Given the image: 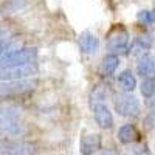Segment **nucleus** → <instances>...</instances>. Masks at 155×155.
<instances>
[{"mask_svg":"<svg viewBox=\"0 0 155 155\" xmlns=\"http://www.w3.org/2000/svg\"><path fill=\"white\" fill-rule=\"evenodd\" d=\"M2 33H3V31H2V28H0V39H2Z\"/></svg>","mask_w":155,"mask_h":155,"instance_id":"nucleus-22","label":"nucleus"},{"mask_svg":"<svg viewBox=\"0 0 155 155\" xmlns=\"http://www.w3.org/2000/svg\"><path fill=\"white\" fill-rule=\"evenodd\" d=\"M37 85L36 79L23 81H0V98H8L12 95H22L34 90Z\"/></svg>","mask_w":155,"mask_h":155,"instance_id":"nucleus-5","label":"nucleus"},{"mask_svg":"<svg viewBox=\"0 0 155 155\" xmlns=\"http://www.w3.org/2000/svg\"><path fill=\"white\" fill-rule=\"evenodd\" d=\"M79 48L82 50V53H87V54H92L98 50V39L88 31H84L81 36H79Z\"/></svg>","mask_w":155,"mask_h":155,"instance_id":"nucleus-10","label":"nucleus"},{"mask_svg":"<svg viewBox=\"0 0 155 155\" xmlns=\"http://www.w3.org/2000/svg\"><path fill=\"white\" fill-rule=\"evenodd\" d=\"M36 73H37L36 64L0 68V81H23V79H30Z\"/></svg>","mask_w":155,"mask_h":155,"instance_id":"nucleus-6","label":"nucleus"},{"mask_svg":"<svg viewBox=\"0 0 155 155\" xmlns=\"http://www.w3.org/2000/svg\"><path fill=\"white\" fill-rule=\"evenodd\" d=\"M90 106L93 110V116L96 124L107 130L113 127V115L106 104V90L102 85H96L90 93Z\"/></svg>","mask_w":155,"mask_h":155,"instance_id":"nucleus-1","label":"nucleus"},{"mask_svg":"<svg viewBox=\"0 0 155 155\" xmlns=\"http://www.w3.org/2000/svg\"><path fill=\"white\" fill-rule=\"evenodd\" d=\"M153 11L152 9H143L138 12V20L143 22L144 25H152L153 23Z\"/></svg>","mask_w":155,"mask_h":155,"instance_id":"nucleus-18","label":"nucleus"},{"mask_svg":"<svg viewBox=\"0 0 155 155\" xmlns=\"http://www.w3.org/2000/svg\"><path fill=\"white\" fill-rule=\"evenodd\" d=\"M37 146L23 140H2L0 138V155H36Z\"/></svg>","mask_w":155,"mask_h":155,"instance_id":"nucleus-4","label":"nucleus"},{"mask_svg":"<svg viewBox=\"0 0 155 155\" xmlns=\"http://www.w3.org/2000/svg\"><path fill=\"white\" fill-rule=\"evenodd\" d=\"M113 107H115V112H118L121 116H126V118H135V116H138L140 112H141L140 101L134 95L124 93V92L115 93Z\"/></svg>","mask_w":155,"mask_h":155,"instance_id":"nucleus-3","label":"nucleus"},{"mask_svg":"<svg viewBox=\"0 0 155 155\" xmlns=\"http://www.w3.org/2000/svg\"><path fill=\"white\" fill-rule=\"evenodd\" d=\"M153 70H155L153 58L150 54H146V56L138 59V62H137V71H138L140 76H143V78H152Z\"/></svg>","mask_w":155,"mask_h":155,"instance_id":"nucleus-11","label":"nucleus"},{"mask_svg":"<svg viewBox=\"0 0 155 155\" xmlns=\"http://www.w3.org/2000/svg\"><path fill=\"white\" fill-rule=\"evenodd\" d=\"M138 138V130L135 129V126L132 124H124L120 127L118 130V140L123 144H130Z\"/></svg>","mask_w":155,"mask_h":155,"instance_id":"nucleus-12","label":"nucleus"},{"mask_svg":"<svg viewBox=\"0 0 155 155\" xmlns=\"http://www.w3.org/2000/svg\"><path fill=\"white\" fill-rule=\"evenodd\" d=\"M144 126H146L147 129H152V127H153V113H152V112L146 116V120H144Z\"/></svg>","mask_w":155,"mask_h":155,"instance_id":"nucleus-20","label":"nucleus"},{"mask_svg":"<svg viewBox=\"0 0 155 155\" xmlns=\"http://www.w3.org/2000/svg\"><path fill=\"white\" fill-rule=\"evenodd\" d=\"M101 155H120L118 152H116L115 149H104L101 152Z\"/></svg>","mask_w":155,"mask_h":155,"instance_id":"nucleus-21","label":"nucleus"},{"mask_svg":"<svg viewBox=\"0 0 155 155\" xmlns=\"http://www.w3.org/2000/svg\"><path fill=\"white\" fill-rule=\"evenodd\" d=\"M37 59V50L34 47L27 48H12L6 56L0 61V68L16 67V65H27V64H34Z\"/></svg>","mask_w":155,"mask_h":155,"instance_id":"nucleus-2","label":"nucleus"},{"mask_svg":"<svg viewBox=\"0 0 155 155\" xmlns=\"http://www.w3.org/2000/svg\"><path fill=\"white\" fill-rule=\"evenodd\" d=\"M118 84H120V87L124 93H129L137 87V79H135V76L130 70H124L118 76Z\"/></svg>","mask_w":155,"mask_h":155,"instance_id":"nucleus-13","label":"nucleus"},{"mask_svg":"<svg viewBox=\"0 0 155 155\" xmlns=\"http://www.w3.org/2000/svg\"><path fill=\"white\" fill-rule=\"evenodd\" d=\"M129 42H130L129 33L126 30H116L107 39V50L110 51V54L124 53L129 50Z\"/></svg>","mask_w":155,"mask_h":155,"instance_id":"nucleus-7","label":"nucleus"},{"mask_svg":"<svg viewBox=\"0 0 155 155\" xmlns=\"http://www.w3.org/2000/svg\"><path fill=\"white\" fill-rule=\"evenodd\" d=\"M140 90H141V93H143V96L152 98L153 92H155V81H153V78H144V81L141 82Z\"/></svg>","mask_w":155,"mask_h":155,"instance_id":"nucleus-17","label":"nucleus"},{"mask_svg":"<svg viewBox=\"0 0 155 155\" xmlns=\"http://www.w3.org/2000/svg\"><path fill=\"white\" fill-rule=\"evenodd\" d=\"M20 109L16 106H0V123H5L9 120H19Z\"/></svg>","mask_w":155,"mask_h":155,"instance_id":"nucleus-15","label":"nucleus"},{"mask_svg":"<svg viewBox=\"0 0 155 155\" xmlns=\"http://www.w3.org/2000/svg\"><path fill=\"white\" fill-rule=\"evenodd\" d=\"M11 50H12L11 42H9V41H3V39H0V61H2V59L6 56V53H9Z\"/></svg>","mask_w":155,"mask_h":155,"instance_id":"nucleus-19","label":"nucleus"},{"mask_svg":"<svg viewBox=\"0 0 155 155\" xmlns=\"http://www.w3.org/2000/svg\"><path fill=\"white\" fill-rule=\"evenodd\" d=\"M120 65V59L116 54H107L104 59H102V71H104L106 76H112L115 73V70Z\"/></svg>","mask_w":155,"mask_h":155,"instance_id":"nucleus-14","label":"nucleus"},{"mask_svg":"<svg viewBox=\"0 0 155 155\" xmlns=\"http://www.w3.org/2000/svg\"><path fill=\"white\" fill-rule=\"evenodd\" d=\"M25 132H27V127L19 120H9L5 123H0V138L2 140H14L22 137Z\"/></svg>","mask_w":155,"mask_h":155,"instance_id":"nucleus-8","label":"nucleus"},{"mask_svg":"<svg viewBox=\"0 0 155 155\" xmlns=\"http://www.w3.org/2000/svg\"><path fill=\"white\" fill-rule=\"evenodd\" d=\"M132 54L137 56L138 59L149 54V42L146 41L144 37H138L135 41V44L132 45Z\"/></svg>","mask_w":155,"mask_h":155,"instance_id":"nucleus-16","label":"nucleus"},{"mask_svg":"<svg viewBox=\"0 0 155 155\" xmlns=\"http://www.w3.org/2000/svg\"><path fill=\"white\" fill-rule=\"evenodd\" d=\"M102 140L98 134H88L81 140V153L82 155H93L101 150Z\"/></svg>","mask_w":155,"mask_h":155,"instance_id":"nucleus-9","label":"nucleus"}]
</instances>
